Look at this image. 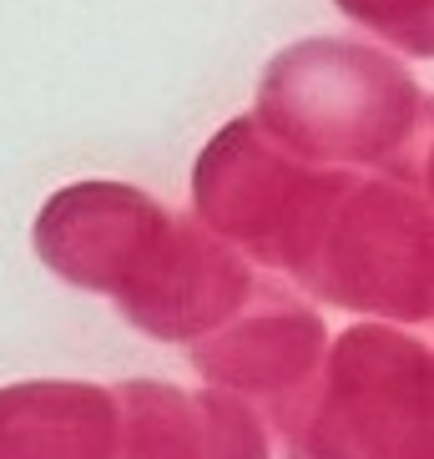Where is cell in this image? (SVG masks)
<instances>
[{"label":"cell","mask_w":434,"mask_h":459,"mask_svg":"<svg viewBox=\"0 0 434 459\" xmlns=\"http://www.w3.org/2000/svg\"><path fill=\"white\" fill-rule=\"evenodd\" d=\"M36 253L66 283L111 293L126 324L182 343L222 293V247L147 192L117 182L66 187L36 222Z\"/></svg>","instance_id":"cell-1"},{"label":"cell","mask_w":434,"mask_h":459,"mask_svg":"<svg viewBox=\"0 0 434 459\" xmlns=\"http://www.w3.org/2000/svg\"><path fill=\"white\" fill-rule=\"evenodd\" d=\"M273 424L288 459H430V349L379 324L349 328Z\"/></svg>","instance_id":"cell-2"},{"label":"cell","mask_w":434,"mask_h":459,"mask_svg":"<svg viewBox=\"0 0 434 459\" xmlns=\"http://www.w3.org/2000/svg\"><path fill=\"white\" fill-rule=\"evenodd\" d=\"M258 107L303 157L389 162L424 132V91L404 71L349 41H303L268 66Z\"/></svg>","instance_id":"cell-3"},{"label":"cell","mask_w":434,"mask_h":459,"mask_svg":"<svg viewBox=\"0 0 434 459\" xmlns=\"http://www.w3.org/2000/svg\"><path fill=\"white\" fill-rule=\"evenodd\" d=\"M318 298L379 318H430V207L424 192L349 182L324 203L293 268Z\"/></svg>","instance_id":"cell-4"},{"label":"cell","mask_w":434,"mask_h":459,"mask_svg":"<svg viewBox=\"0 0 434 459\" xmlns=\"http://www.w3.org/2000/svg\"><path fill=\"white\" fill-rule=\"evenodd\" d=\"M339 182L343 177H313L303 162L258 142L253 122H238L203 152L197 212L213 232L247 243L268 268H293Z\"/></svg>","instance_id":"cell-5"},{"label":"cell","mask_w":434,"mask_h":459,"mask_svg":"<svg viewBox=\"0 0 434 459\" xmlns=\"http://www.w3.org/2000/svg\"><path fill=\"white\" fill-rule=\"evenodd\" d=\"M324 318L273 283H253L247 303L192 343L197 374L217 389L263 399L278 419L324 364Z\"/></svg>","instance_id":"cell-6"},{"label":"cell","mask_w":434,"mask_h":459,"mask_svg":"<svg viewBox=\"0 0 434 459\" xmlns=\"http://www.w3.org/2000/svg\"><path fill=\"white\" fill-rule=\"evenodd\" d=\"M111 399L117 459H268V434L238 394L122 384Z\"/></svg>","instance_id":"cell-7"},{"label":"cell","mask_w":434,"mask_h":459,"mask_svg":"<svg viewBox=\"0 0 434 459\" xmlns=\"http://www.w3.org/2000/svg\"><path fill=\"white\" fill-rule=\"evenodd\" d=\"M0 459H117V399L91 384L0 389Z\"/></svg>","instance_id":"cell-8"},{"label":"cell","mask_w":434,"mask_h":459,"mask_svg":"<svg viewBox=\"0 0 434 459\" xmlns=\"http://www.w3.org/2000/svg\"><path fill=\"white\" fill-rule=\"evenodd\" d=\"M339 5L404 51L430 56V0H339Z\"/></svg>","instance_id":"cell-9"}]
</instances>
